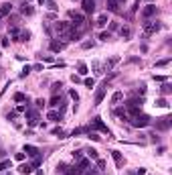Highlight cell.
I'll use <instances>...</instances> for the list:
<instances>
[{"label":"cell","instance_id":"1","mask_svg":"<svg viewBox=\"0 0 172 175\" xmlns=\"http://www.w3.org/2000/svg\"><path fill=\"white\" fill-rule=\"evenodd\" d=\"M132 126H136V128H144V126H148L150 122H152V118L148 116V114H142V112H136V114H132L128 120Z\"/></svg>","mask_w":172,"mask_h":175},{"label":"cell","instance_id":"2","mask_svg":"<svg viewBox=\"0 0 172 175\" xmlns=\"http://www.w3.org/2000/svg\"><path fill=\"white\" fill-rule=\"evenodd\" d=\"M160 29H162L160 20H144V33H146V35H154V33H158Z\"/></svg>","mask_w":172,"mask_h":175},{"label":"cell","instance_id":"3","mask_svg":"<svg viewBox=\"0 0 172 175\" xmlns=\"http://www.w3.org/2000/svg\"><path fill=\"white\" fill-rule=\"evenodd\" d=\"M89 131H99V132H103V134H107V136L111 134V132H109V128H107V126L101 122V118H93V122H91Z\"/></svg>","mask_w":172,"mask_h":175},{"label":"cell","instance_id":"4","mask_svg":"<svg viewBox=\"0 0 172 175\" xmlns=\"http://www.w3.org/2000/svg\"><path fill=\"white\" fill-rule=\"evenodd\" d=\"M105 88H107V82H103L101 86L97 88V92H95V100H93V106H99V104L103 102V96H105Z\"/></svg>","mask_w":172,"mask_h":175},{"label":"cell","instance_id":"5","mask_svg":"<svg viewBox=\"0 0 172 175\" xmlns=\"http://www.w3.org/2000/svg\"><path fill=\"white\" fill-rule=\"evenodd\" d=\"M156 12H158V8H156L154 4H146V6H144V10H142V18H144V20H150Z\"/></svg>","mask_w":172,"mask_h":175},{"label":"cell","instance_id":"6","mask_svg":"<svg viewBox=\"0 0 172 175\" xmlns=\"http://www.w3.org/2000/svg\"><path fill=\"white\" fill-rule=\"evenodd\" d=\"M172 124V118L170 116H164V118H158L156 120V131H168Z\"/></svg>","mask_w":172,"mask_h":175},{"label":"cell","instance_id":"7","mask_svg":"<svg viewBox=\"0 0 172 175\" xmlns=\"http://www.w3.org/2000/svg\"><path fill=\"white\" fill-rule=\"evenodd\" d=\"M81 6H83V12L85 14H93L95 12V0H83Z\"/></svg>","mask_w":172,"mask_h":175},{"label":"cell","instance_id":"8","mask_svg":"<svg viewBox=\"0 0 172 175\" xmlns=\"http://www.w3.org/2000/svg\"><path fill=\"white\" fill-rule=\"evenodd\" d=\"M118 61H120V55H114V57H109V59L103 63V69H105V71H111V69H114V65H116Z\"/></svg>","mask_w":172,"mask_h":175},{"label":"cell","instance_id":"9","mask_svg":"<svg viewBox=\"0 0 172 175\" xmlns=\"http://www.w3.org/2000/svg\"><path fill=\"white\" fill-rule=\"evenodd\" d=\"M111 157H114V161H116V165H118V169H122L124 167V157H122V153L120 151H111Z\"/></svg>","mask_w":172,"mask_h":175},{"label":"cell","instance_id":"10","mask_svg":"<svg viewBox=\"0 0 172 175\" xmlns=\"http://www.w3.org/2000/svg\"><path fill=\"white\" fill-rule=\"evenodd\" d=\"M120 35H122L124 41H130V39H132V29H130L128 25H126V27H120Z\"/></svg>","mask_w":172,"mask_h":175},{"label":"cell","instance_id":"11","mask_svg":"<svg viewBox=\"0 0 172 175\" xmlns=\"http://www.w3.org/2000/svg\"><path fill=\"white\" fill-rule=\"evenodd\" d=\"M10 12H12V4H8V2H6V4H0V18L8 16Z\"/></svg>","mask_w":172,"mask_h":175},{"label":"cell","instance_id":"12","mask_svg":"<svg viewBox=\"0 0 172 175\" xmlns=\"http://www.w3.org/2000/svg\"><path fill=\"white\" fill-rule=\"evenodd\" d=\"M24 153H26L29 157H37V155H41V153H39V149H37V147H33V145H24Z\"/></svg>","mask_w":172,"mask_h":175},{"label":"cell","instance_id":"13","mask_svg":"<svg viewBox=\"0 0 172 175\" xmlns=\"http://www.w3.org/2000/svg\"><path fill=\"white\" fill-rule=\"evenodd\" d=\"M33 171H35V169H33L29 163H22V165L18 167V173H20V175H31Z\"/></svg>","mask_w":172,"mask_h":175},{"label":"cell","instance_id":"14","mask_svg":"<svg viewBox=\"0 0 172 175\" xmlns=\"http://www.w3.org/2000/svg\"><path fill=\"white\" fill-rule=\"evenodd\" d=\"M47 120H53V122H59V120H61V112H57V110H51V112L47 114Z\"/></svg>","mask_w":172,"mask_h":175},{"label":"cell","instance_id":"15","mask_svg":"<svg viewBox=\"0 0 172 175\" xmlns=\"http://www.w3.org/2000/svg\"><path fill=\"white\" fill-rule=\"evenodd\" d=\"M95 25H97V27H105V25H107V12L99 14V16H97V20H95Z\"/></svg>","mask_w":172,"mask_h":175},{"label":"cell","instance_id":"16","mask_svg":"<svg viewBox=\"0 0 172 175\" xmlns=\"http://www.w3.org/2000/svg\"><path fill=\"white\" fill-rule=\"evenodd\" d=\"M61 49H65V43L63 41H51V51H61Z\"/></svg>","mask_w":172,"mask_h":175},{"label":"cell","instance_id":"17","mask_svg":"<svg viewBox=\"0 0 172 175\" xmlns=\"http://www.w3.org/2000/svg\"><path fill=\"white\" fill-rule=\"evenodd\" d=\"M87 132H89V126H79L71 132V136H79V134H87Z\"/></svg>","mask_w":172,"mask_h":175},{"label":"cell","instance_id":"18","mask_svg":"<svg viewBox=\"0 0 172 175\" xmlns=\"http://www.w3.org/2000/svg\"><path fill=\"white\" fill-rule=\"evenodd\" d=\"M77 71H79V76H87V73H89V69H87V65L83 63V61L77 63Z\"/></svg>","mask_w":172,"mask_h":175},{"label":"cell","instance_id":"19","mask_svg":"<svg viewBox=\"0 0 172 175\" xmlns=\"http://www.w3.org/2000/svg\"><path fill=\"white\" fill-rule=\"evenodd\" d=\"M77 169H79V171H85V169H89V159H79Z\"/></svg>","mask_w":172,"mask_h":175},{"label":"cell","instance_id":"20","mask_svg":"<svg viewBox=\"0 0 172 175\" xmlns=\"http://www.w3.org/2000/svg\"><path fill=\"white\" fill-rule=\"evenodd\" d=\"M22 14H24V16H33V14H35V8L29 6V4H24V6H22Z\"/></svg>","mask_w":172,"mask_h":175},{"label":"cell","instance_id":"21","mask_svg":"<svg viewBox=\"0 0 172 175\" xmlns=\"http://www.w3.org/2000/svg\"><path fill=\"white\" fill-rule=\"evenodd\" d=\"M124 100V94L122 92H114V96H111V104H118V102H122Z\"/></svg>","mask_w":172,"mask_h":175},{"label":"cell","instance_id":"22","mask_svg":"<svg viewBox=\"0 0 172 175\" xmlns=\"http://www.w3.org/2000/svg\"><path fill=\"white\" fill-rule=\"evenodd\" d=\"M160 92H162L164 96H168V94L172 92V86H170V82H164V84H162V88H160Z\"/></svg>","mask_w":172,"mask_h":175},{"label":"cell","instance_id":"23","mask_svg":"<svg viewBox=\"0 0 172 175\" xmlns=\"http://www.w3.org/2000/svg\"><path fill=\"white\" fill-rule=\"evenodd\" d=\"M85 153H87V157H89V159H93V161H97V159H99V155H97V151H95V149H91V147L87 149Z\"/></svg>","mask_w":172,"mask_h":175},{"label":"cell","instance_id":"24","mask_svg":"<svg viewBox=\"0 0 172 175\" xmlns=\"http://www.w3.org/2000/svg\"><path fill=\"white\" fill-rule=\"evenodd\" d=\"M29 39H31V33H29V31H20L16 41H29Z\"/></svg>","mask_w":172,"mask_h":175},{"label":"cell","instance_id":"25","mask_svg":"<svg viewBox=\"0 0 172 175\" xmlns=\"http://www.w3.org/2000/svg\"><path fill=\"white\" fill-rule=\"evenodd\" d=\"M49 106H53V108H57V106H63V104H61V98L55 94V96L51 98V104H49Z\"/></svg>","mask_w":172,"mask_h":175},{"label":"cell","instance_id":"26","mask_svg":"<svg viewBox=\"0 0 172 175\" xmlns=\"http://www.w3.org/2000/svg\"><path fill=\"white\" fill-rule=\"evenodd\" d=\"M41 163H43V159H41V155H37V157H33L31 167H33V169H37V167H41Z\"/></svg>","mask_w":172,"mask_h":175},{"label":"cell","instance_id":"27","mask_svg":"<svg viewBox=\"0 0 172 175\" xmlns=\"http://www.w3.org/2000/svg\"><path fill=\"white\" fill-rule=\"evenodd\" d=\"M118 8H120V6H118V2H116V0H107V10L118 12Z\"/></svg>","mask_w":172,"mask_h":175},{"label":"cell","instance_id":"28","mask_svg":"<svg viewBox=\"0 0 172 175\" xmlns=\"http://www.w3.org/2000/svg\"><path fill=\"white\" fill-rule=\"evenodd\" d=\"M26 100H29V98H26L22 92H16V94H14V102H26Z\"/></svg>","mask_w":172,"mask_h":175},{"label":"cell","instance_id":"29","mask_svg":"<svg viewBox=\"0 0 172 175\" xmlns=\"http://www.w3.org/2000/svg\"><path fill=\"white\" fill-rule=\"evenodd\" d=\"M67 169H69V165H65V163H59L57 165V173H61V175L67 173Z\"/></svg>","mask_w":172,"mask_h":175},{"label":"cell","instance_id":"30","mask_svg":"<svg viewBox=\"0 0 172 175\" xmlns=\"http://www.w3.org/2000/svg\"><path fill=\"white\" fill-rule=\"evenodd\" d=\"M156 106H158V108H168L170 104H168L164 98H158V100H156Z\"/></svg>","mask_w":172,"mask_h":175},{"label":"cell","instance_id":"31","mask_svg":"<svg viewBox=\"0 0 172 175\" xmlns=\"http://www.w3.org/2000/svg\"><path fill=\"white\" fill-rule=\"evenodd\" d=\"M8 167H12V161H10V159H4V161L0 163V171H4V169H8Z\"/></svg>","mask_w":172,"mask_h":175},{"label":"cell","instance_id":"32","mask_svg":"<svg viewBox=\"0 0 172 175\" xmlns=\"http://www.w3.org/2000/svg\"><path fill=\"white\" fill-rule=\"evenodd\" d=\"M170 63V57H166V59H160V61H156V67H166Z\"/></svg>","mask_w":172,"mask_h":175},{"label":"cell","instance_id":"33","mask_svg":"<svg viewBox=\"0 0 172 175\" xmlns=\"http://www.w3.org/2000/svg\"><path fill=\"white\" fill-rule=\"evenodd\" d=\"M83 84H85V86L91 90V88L95 86V80H93V78H85V80H83Z\"/></svg>","mask_w":172,"mask_h":175},{"label":"cell","instance_id":"34","mask_svg":"<svg viewBox=\"0 0 172 175\" xmlns=\"http://www.w3.org/2000/svg\"><path fill=\"white\" fill-rule=\"evenodd\" d=\"M87 136H89L91 140H99V138H101V136H99V134H97L95 131H89V132H87Z\"/></svg>","mask_w":172,"mask_h":175},{"label":"cell","instance_id":"35","mask_svg":"<svg viewBox=\"0 0 172 175\" xmlns=\"http://www.w3.org/2000/svg\"><path fill=\"white\" fill-rule=\"evenodd\" d=\"M99 39H101V41H109V39H111V33H109V31H107V33H101Z\"/></svg>","mask_w":172,"mask_h":175},{"label":"cell","instance_id":"36","mask_svg":"<svg viewBox=\"0 0 172 175\" xmlns=\"http://www.w3.org/2000/svg\"><path fill=\"white\" fill-rule=\"evenodd\" d=\"M93 69H95V73H103V71H101V63H99V61H93Z\"/></svg>","mask_w":172,"mask_h":175},{"label":"cell","instance_id":"37","mask_svg":"<svg viewBox=\"0 0 172 175\" xmlns=\"http://www.w3.org/2000/svg\"><path fill=\"white\" fill-rule=\"evenodd\" d=\"M31 71H33V67H31V65H26V67L22 69V73H20V78H26V76L31 73Z\"/></svg>","mask_w":172,"mask_h":175},{"label":"cell","instance_id":"38","mask_svg":"<svg viewBox=\"0 0 172 175\" xmlns=\"http://www.w3.org/2000/svg\"><path fill=\"white\" fill-rule=\"evenodd\" d=\"M105 169V161L103 159H97V171H103Z\"/></svg>","mask_w":172,"mask_h":175},{"label":"cell","instance_id":"39","mask_svg":"<svg viewBox=\"0 0 172 175\" xmlns=\"http://www.w3.org/2000/svg\"><path fill=\"white\" fill-rule=\"evenodd\" d=\"M61 88H63V84H61V82H57V84H53V88H51V90H53V94H57Z\"/></svg>","mask_w":172,"mask_h":175},{"label":"cell","instance_id":"40","mask_svg":"<svg viewBox=\"0 0 172 175\" xmlns=\"http://www.w3.org/2000/svg\"><path fill=\"white\" fill-rule=\"evenodd\" d=\"M154 80H156V82H168L166 76H154Z\"/></svg>","mask_w":172,"mask_h":175},{"label":"cell","instance_id":"41","mask_svg":"<svg viewBox=\"0 0 172 175\" xmlns=\"http://www.w3.org/2000/svg\"><path fill=\"white\" fill-rule=\"evenodd\" d=\"M69 96H71L75 102H79V96H77V92H75V90H71V92H69Z\"/></svg>","mask_w":172,"mask_h":175},{"label":"cell","instance_id":"42","mask_svg":"<svg viewBox=\"0 0 172 175\" xmlns=\"http://www.w3.org/2000/svg\"><path fill=\"white\" fill-rule=\"evenodd\" d=\"M132 175H146V169H144V167H140L138 171H134V173H132Z\"/></svg>","mask_w":172,"mask_h":175},{"label":"cell","instance_id":"43","mask_svg":"<svg viewBox=\"0 0 172 175\" xmlns=\"http://www.w3.org/2000/svg\"><path fill=\"white\" fill-rule=\"evenodd\" d=\"M14 159H16V161H24V153H16Z\"/></svg>","mask_w":172,"mask_h":175},{"label":"cell","instance_id":"44","mask_svg":"<svg viewBox=\"0 0 172 175\" xmlns=\"http://www.w3.org/2000/svg\"><path fill=\"white\" fill-rule=\"evenodd\" d=\"M91 47H93V41H85L83 43V49H91Z\"/></svg>","mask_w":172,"mask_h":175},{"label":"cell","instance_id":"45","mask_svg":"<svg viewBox=\"0 0 172 175\" xmlns=\"http://www.w3.org/2000/svg\"><path fill=\"white\" fill-rule=\"evenodd\" d=\"M73 157L79 161V159H81V151H73Z\"/></svg>","mask_w":172,"mask_h":175},{"label":"cell","instance_id":"46","mask_svg":"<svg viewBox=\"0 0 172 175\" xmlns=\"http://www.w3.org/2000/svg\"><path fill=\"white\" fill-rule=\"evenodd\" d=\"M49 8H51V10H57V8H59V6H55V2H53V0H51V2H49Z\"/></svg>","mask_w":172,"mask_h":175},{"label":"cell","instance_id":"47","mask_svg":"<svg viewBox=\"0 0 172 175\" xmlns=\"http://www.w3.org/2000/svg\"><path fill=\"white\" fill-rule=\"evenodd\" d=\"M43 104H45L43 100H37V102H35V106H37V108H43Z\"/></svg>","mask_w":172,"mask_h":175},{"label":"cell","instance_id":"48","mask_svg":"<svg viewBox=\"0 0 172 175\" xmlns=\"http://www.w3.org/2000/svg\"><path fill=\"white\" fill-rule=\"evenodd\" d=\"M41 59H45V61H53V57H51V55H41Z\"/></svg>","mask_w":172,"mask_h":175},{"label":"cell","instance_id":"49","mask_svg":"<svg viewBox=\"0 0 172 175\" xmlns=\"http://www.w3.org/2000/svg\"><path fill=\"white\" fill-rule=\"evenodd\" d=\"M37 175H45V173H43V171H41V169H37Z\"/></svg>","mask_w":172,"mask_h":175},{"label":"cell","instance_id":"50","mask_svg":"<svg viewBox=\"0 0 172 175\" xmlns=\"http://www.w3.org/2000/svg\"><path fill=\"white\" fill-rule=\"evenodd\" d=\"M116 2H118V4H122V2H126V0H116Z\"/></svg>","mask_w":172,"mask_h":175}]
</instances>
